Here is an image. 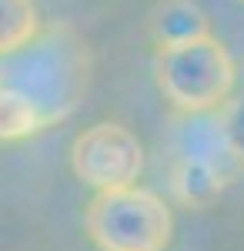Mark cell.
<instances>
[{
  "mask_svg": "<svg viewBox=\"0 0 244 251\" xmlns=\"http://www.w3.org/2000/svg\"><path fill=\"white\" fill-rule=\"evenodd\" d=\"M84 231L97 251H168L174 214L147 188L97 191L84 208Z\"/></svg>",
  "mask_w": 244,
  "mask_h": 251,
  "instance_id": "cell-3",
  "label": "cell"
},
{
  "mask_svg": "<svg viewBox=\"0 0 244 251\" xmlns=\"http://www.w3.org/2000/svg\"><path fill=\"white\" fill-rule=\"evenodd\" d=\"M154 80L177 114L221 111L234 97V57L214 34L177 47H157Z\"/></svg>",
  "mask_w": 244,
  "mask_h": 251,
  "instance_id": "cell-2",
  "label": "cell"
},
{
  "mask_svg": "<svg viewBox=\"0 0 244 251\" xmlns=\"http://www.w3.org/2000/svg\"><path fill=\"white\" fill-rule=\"evenodd\" d=\"M71 168L84 184L97 191L134 188L144 174V148L131 127L117 121H97L74 137Z\"/></svg>",
  "mask_w": 244,
  "mask_h": 251,
  "instance_id": "cell-4",
  "label": "cell"
},
{
  "mask_svg": "<svg viewBox=\"0 0 244 251\" xmlns=\"http://www.w3.org/2000/svg\"><path fill=\"white\" fill-rule=\"evenodd\" d=\"M218 114H221V121H224L227 137H231V148H234L238 164H241V171H244V94L231 97Z\"/></svg>",
  "mask_w": 244,
  "mask_h": 251,
  "instance_id": "cell-9",
  "label": "cell"
},
{
  "mask_svg": "<svg viewBox=\"0 0 244 251\" xmlns=\"http://www.w3.org/2000/svg\"><path fill=\"white\" fill-rule=\"evenodd\" d=\"M40 30V14L34 0H0V57L17 54Z\"/></svg>",
  "mask_w": 244,
  "mask_h": 251,
  "instance_id": "cell-8",
  "label": "cell"
},
{
  "mask_svg": "<svg viewBox=\"0 0 244 251\" xmlns=\"http://www.w3.org/2000/svg\"><path fill=\"white\" fill-rule=\"evenodd\" d=\"M147 27H150L154 47H177V44L211 37L204 10L194 0H161L150 10Z\"/></svg>",
  "mask_w": 244,
  "mask_h": 251,
  "instance_id": "cell-6",
  "label": "cell"
},
{
  "mask_svg": "<svg viewBox=\"0 0 244 251\" xmlns=\"http://www.w3.org/2000/svg\"><path fill=\"white\" fill-rule=\"evenodd\" d=\"M231 184L224 174L201 168V164H184V161H171V191L181 204L188 208H207L214 204L224 188Z\"/></svg>",
  "mask_w": 244,
  "mask_h": 251,
  "instance_id": "cell-7",
  "label": "cell"
},
{
  "mask_svg": "<svg viewBox=\"0 0 244 251\" xmlns=\"http://www.w3.org/2000/svg\"><path fill=\"white\" fill-rule=\"evenodd\" d=\"M171 161L211 168V171L224 174L227 181H234L241 174L238 154L231 148L227 127L218 111L174 114V121H171Z\"/></svg>",
  "mask_w": 244,
  "mask_h": 251,
  "instance_id": "cell-5",
  "label": "cell"
},
{
  "mask_svg": "<svg viewBox=\"0 0 244 251\" xmlns=\"http://www.w3.org/2000/svg\"><path fill=\"white\" fill-rule=\"evenodd\" d=\"M87 44L67 24L44 27L17 54L0 57V141H27L74 114L87 91Z\"/></svg>",
  "mask_w": 244,
  "mask_h": 251,
  "instance_id": "cell-1",
  "label": "cell"
}]
</instances>
